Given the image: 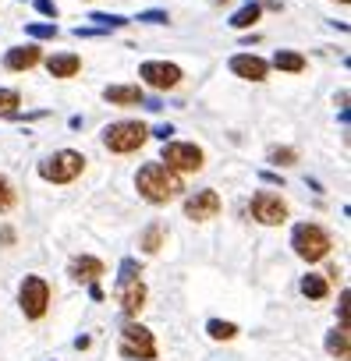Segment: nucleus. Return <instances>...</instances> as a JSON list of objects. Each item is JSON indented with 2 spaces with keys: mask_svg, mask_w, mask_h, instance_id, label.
Here are the masks:
<instances>
[{
  "mask_svg": "<svg viewBox=\"0 0 351 361\" xmlns=\"http://www.w3.org/2000/svg\"><path fill=\"white\" fill-rule=\"evenodd\" d=\"M135 188H138V195H142L145 202H153V206H167L170 199H178V195L185 192L182 173H174L167 163H145V166L138 170V177H135Z\"/></svg>",
  "mask_w": 351,
  "mask_h": 361,
  "instance_id": "nucleus-1",
  "label": "nucleus"
},
{
  "mask_svg": "<svg viewBox=\"0 0 351 361\" xmlns=\"http://www.w3.org/2000/svg\"><path fill=\"white\" fill-rule=\"evenodd\" d=\"M25 32H29L32 39H54V36H57V25H54V22H50V25L32 22V25H25Z\"/></svg>",
  "mask_w": 351,
  "mask_h": 361,
  "instance_id": "nucleus-25",
  "label": "nucleus"
},
{
  "mask_svg": "<svg viewBox=\"0 0 351 361\" xmlns=\"http://www.w3.org/2000/svg\"><path fill=\"white\" fill-rule=\"evenodd\" d=\"M340 4H347V0H340Z\"/></svg>",
  "mask_w": 351,
  "mask_h": 361,
  "instance_id": "nucleus-33",
  "label": "nucleus"
},
{
  "mask_svg": "<svg viewBox=\"0 0 351 361\" xmlns=\"http://www.w3.org/2000/svg\"><path fill=\"white\" fill-rule=\"evenodd\" d=\"M160 245H163V227H160V224H153V227L142 234V252H149V255H153V252H160Z\"/></svg>",
  "mask_w": 351,
  "mask_h": 361,
  "instance_id": "nucleus-22",
  "label": "nucleus"
},
{
  "mask_svg": "<svg viewBox=\"0 0 351 361\" xmlns=\"http://www.w3.org/2000/svg\"><path fill=\"white\" fill-rule=\"evenodd\" d=\"M47 71H50V78H75L82 71V57L78 54H54L47 61Z\"/></svg>",
  "mask_w": 351,
  "mask_h": 361,
  "instance_id": "nucleus-16",
  "label": "nucleus"
},
{
  "mask_svg": "<svg viewBox=\"0 0 351 361\" xmlns=\"http://www.w3.org/2000/svg\"><path fill=\"white\" fill-rule=\"evenodd\" d=\"M82 170H85V156L75 152V149H61V152H54L40 163V177L50 180V185H68V180H75Z\"/></svg>",
  "mask_w": 351,
  "mask_h": 361,
  "instance_id": "nucleus-3",
  "label": "nucleus"
},
{
  "mask_svg": "<svg viewBox=\"0 0 351 361\" xmlns=\"http://www.w3.org/2000/svg\"><path fill=\"white\" fill-rule=\"evenodd\" d=\"M93 22H100L103 29H124L128 25V18H121V15H93Z\"/></svg>",
  "mask_w": 351,
  "mask_h": 361,
  "instance_id": "nucleus-27",
  "label": "nucleus"
},
{
  "mask_svg": "<svg viewBox=\"0 0 351 361\" xmlns=\"http://www.w3.org/2000/svg\"><path fill=\"white\" fill-rule=\"evenodd\" d=\"M270 163L291 166V163H298V152H295V149H270Z\"/></svg>",
  "mask_w": 351,
  "mask_h": 361,
  "instance_id": "nucleus-26",
  "label": "nucleus"
},
{
  "mask_svg": "<svg viewBox=\"0 0 351 361\" xmlns=\"http://www.w3.org/2000/svg\"><path fill=\"white\" fill-rule=\"evenodd\" d=\"M68 276L78 280V283H96L103 276V262L93 259V255H75L71 266H68Z\"/></svg>",
  "mask_w": 351,
  "mask_h": 361,
  "instance_id": "nucleus-13",
  "label": "nucleus"
},
{
  "mask_svg": "<svg viewBox=\"0 0 351 361\" xmlns=\"http://www.w3.org/2000/svg\"><path fill=\"white\" fill-rule=\"evenodd\" d=\"M326 290H330V287H326V280H323V276H316V273H309V276L302 280V294H305L309 301H323V298H326Z\"/></svg>",
  "mask_w": 351,
  "mask_h": 361,
  "instance_id": "nucleus-19",
  "label": "nucleus"
},
{
  "mask_svg": "<svg viewBox=\"0 0 351 361\" xmlns=\"http://www.w3.org/2000/svg\"><path fill=\"white\" fill-rule=\"evenodd\" d=\"M231 71L238 78H245V82H263L266 71H270V64L263 57H256V54H234L231 57Z\"/></svg>",
  "mask_w": 351,
  "mask_h": 361,
  "instance_id": "nucleus-12",
  "label": "nucleus"
},
{
  "mask_svg": "<svg viewBox=\"0 0 351 361\" xmlns=\"http://www.w3.org/2000/svg\"><path fill=\"white\" fill-rule=\"evenodd\" d=\"M36 11L47 15V18H57V4H54V0H36Z\"/></svg>",
  "mask_w": 351,
  "mask_h": 361,
  "instance_id": "nucleus-30",
  "label": "nucleus"
},
{
  "mask_svg": "<svg viewBox=\"0 0 351 361\" xmlns=\"http://www.w3.org/2000/svg\"><path fill=\"white\" fill-rule=\"evenodd\" d=\"M252 216L263 224V227H277L287 220V202L273 192H256L252 195Z\"/></svg>",
  "mask_w": 351,
  "mask_h": 361,
  "instance_id": "nucleus-9",
  "label": "nucleus"
},
{
  "mask_svg": "<svg viewBox=\"0 0 351 361\" xmlns=\"http://www.w3.org/2000/svg\"><path fill=\"white\" fill-rule=\"evenodd\" d=\"M121 354H124V357L153 361V357H156V340H153V333H149L145 326H138V322H128V326L121 329Z\"/></svg>",
  "mask_w": 351,
  "mask_h": 361,
  "instance_id": "nucleus-7",
  "label": "nucleus"
},
{
  "mask_svg": "<svg viewBox=\"0 0 351 361\" xmlns=\"http://www.w3.org/2000/svg\"><path fill=\"white\" fill-rule=\"evenodd\" d=\"M18 305H22L25 319H43L47 305H50V283L43 276H25L18 287Z\"/></svg>",
  "mask_w": 351,
  "mask_h": 361,
  "instance_id": "nucleus-5",
  "label": "nucleus"
},
{
  "mask_svg": "<svg viewBox=\"0 0 351 361\" xmlns=\"http://www.w3.org/2000/svg\"><path fill=\"white\" fill-rule=\"evenodd\" d=\"M149 138V128L142 121H117L103 131V145L110 152H135L138 145H145Z\"/></svg>",
  "mask_w": 351,
  "mask_h": 361,
  "instance_id": "nucleus-4",
  "label": "nucleus"
},
{
  "mask_svg": "<svg viewBox=\"0 0 351 361\" xmlns=\"http://www.w3.org/2000/svg\"><path fill=\"white\" fill-rule=\"evenodd\" d=\"M206 329H210L213 340H234V336H238V326H234V322H220V319H213Z\"/></svg>",
  "mask_w": 351,
  "mask_h": 361,
  "instance_id": "nucleus-23",
  "label": "nucleus"
},
{
  "mask_svg": "<svg viewBox=\"0 0 351 361\" xmlns=\"http://www.w3.org/2000/svg\"><path fill=\"white\" fill-rule=\"evenodd\" d=\"M103 99L114 106H138L145 99V92H142V85H107Z\"/></svg>",
  "mask_w": 351,
  "mask_h": 361,
  "instance_id": "nucleus-15",
  "label": "nucleus"
},
{
  "mask_svg": "<svg viewBox=\"0 0 351 361\" xmlns=\"http://www.w3.org/2000/svg\"><path fill=\"white\" fill-rule=\"evenodd\" d=\"M203 159H206L203 149L192 142H167L160 163H167L174 173H196V170H203Z\"/></svg>",
  "mask_w": 351,
  "mask_h": 361,
  "instance_id": "nucleus-6",
  "label": "nucleus"
},
{
  "mask_svg": "<svg viewBox=\"0 0 351 361\" xmlns=\"http://www.w3.org/2000/svg\"><path fill=\"white\" fill-rule=\"evenodd\" d=\"M0 241H4V245H15V231L4 227V231H0Z\"/></svg>",
  "mask_w": 351,
  "mask_h": 361,
  "instance_id": "nucleus-32",
  "label": "nucleus"
},
{
  "mask_svg": "<svg viewBox=\"0 0 351 361\" xmlns=\"http://www.w3.org/2000/svg\"><path fill=\"white\" fill-rule=\"evenodd\" d=\"M15 106H22V96H18L15 89H0V114L11 117V114H15Z\"/></svg>",
  "mask_w": 351,
  "mask_h": 361,
  "instance_id": "nucleus-24",
  "label": "nucleus"
},
{
  "mask_svg": "<svg viewBox=\"0 0 351 361\" xmlns=\"http://www.w3.org/2000/svg\"><path fill=\"white\" fill-rule=\"evenodd\" d=\"M326 350H330L333 357H340V361L351 357V340H347V326H344V322H340V329H333V333L326 336Z\"/></svg>",
  "mask_w": 351,
  "mask_h": 361,
  "instance_id": "nucleus-18",
  "label": "nucleus"
},
{
  "mask_svg": "<svg viewBox=\"0 0 351 361\" xmlns=\"http://www.w3.org/2000/svg\"><path fill=\"white\" fill-rule=\"evenodd\" d=\"M224 209V202H220V195L213 192V188H203V192H196V195H189L185 199V216L189 220H213L217 213Z\"/></svg>",
  "mask_w": 351,
  "mask_h": 361,
  "instance_id": "nucleus-10",
  "label": "nucleus"
},
{
  "mask_svg": "<svg viewBox=\"0 0 351 361\" xmlns=\"http://www.w3.org/2000/svg\"><path fill=\"white\" fill-rule=\"evenodd\" d=\"M259 15H263V8H259V4H245V8L231 18V25H234V29H252V25L259 22Z\"/></svg>",
  "mask_w": 351,
  "mask_h": 361,
  "instance_id": "nucleus-20",
  "label": "nucleus"
},
{
  "mask_svg": "<svg viewBox=\"0 0 351 361\" xmlns=\"http://www.w3.org/2000/svg\"><path fill=\"white\" fill-rule=\"evenodd\" d=\"M138 78L156 89V92H167V89H178L182 85V68L178 64H167V61H145L138 68Z\"/></svg>",
  "mask_w": 351,
  "mask_h": 361,
  "instance_id": "nucleus-8",
  "label": "nucleus"
},
{
  "mask_svg": "<svg viewBox=\"0 0 351 361\" xmlns=\"http://www.w3.org/2000/svg\"><path fill=\"white\" fill-rule=\"evenodd\" d=\"M117 305L124 308V315H138L145 305V283L135 280H117Z\"/></svg>",
  "mask_w": 351,
  "mask_h": 361,
  "instance_id": "nucleus-11",
  "label": "nucleus"
},
{
  "mask_svg": "<svg viewBox=\"0 0 351 361\" xmlns=\"http://www.w3.org/2000/svg\"><path fill=\"white\" fill-rule=\"evenodd\" d=\"M153 135H156V138H163V142H167V138H170V135H174V128H170V124H160V128H156V131H153Z\"/></svg>",
  "mask_w": 351,
  "mask_h": 361,
  "instance_id": "nucleus-31",
  "label": "nucleus"
},
{
  "mask_svg": "<svg viewBox=\"0 0 351 361\" xmlns=\"http://www.w3.org/2000/svg\"><path fill=\"white\" fill-rule=\"evenodd\" d=\"M138 273H142V269H138L135 259H124V262H121V280H135Z\"/></svg>",
  "mask_w": 351,
  "mask_h": 361,
  "instance_id": "nucleus-28",
  "label": "nucleus"
},
{
  "mask_svg": "<svg viewBox=\"0 0 351 361\" xmlns=\"http://www.w3.org/2000/svg\"><path fill=\"white\" fill-rule=\"evenodd\" d=\"M291 248H295L298 259H305V262H319V259L330 255L333 241H330V234H326L319 224H298L295 234H291Z\"/></svg>",
  "mask_w": 351,
  "mask_h": 361,
  "instance_id": "nucleus-2",
  "label": "nucleus"
},
{
  "mask_svg": "<svg viewBox=\"0 0 351 361\" xmlns=\"http://www.w3.org/2000/svg\"><path fill=\"white\" fill-rule=\"evenodd\" d=\"M138 22H149V25H163L167 22V11H142Z\"/></svg>",
  "mask_w": 351,
  "mask_h": 361,
  "instance_id": "nucleus-29",
  "label": "nucleus"
},
{
  "mask_svg": "<svg viewBox=\"0 0 351 361\" xmlns=\"http://www.w3.org/2000/svg\"><path fill=\"white\" fill-rule=\"evenodd\" d=\"M43 61V54H40V47H11L8 50V57H4V64H8V71H29V68H36Z\"/></svg>",
  "mask_w": 351,
  "mask_h": 361,
  "instance_id": "nucleus-14",
  "label": "nucleus"
},
{
  "mask_svg": "<svg viewBox=\"0 0 351 361\" xmlns=\"http://www.w3.org/2000/svg\"><path fill=\"white\" fill-rule=\"evenodd\" d=\"M273 68L277 71H287V75H302L305 71V57L295 54V50H277L273 54Z\"/></svg>",
  "mask_w": 351,
  "mask_h": 361,
  "instance_id": "nucleus-17",
  "label": "nucleus"
},
{
  "mask_svg": "<svg viewBox=\"0 0 351 361\" xmlns=\"http://www.w3.org/2000/svg\"><path fill=\"white\" fill-rule=\"evenodd\" d=\"M18 206V192L11 188V180L8 177H0V213H8Z\"/></svg>",
  "mask_w": 351,
  "mask_h": 361,
  "instance_id": "nucleus-21",
  "label": "nucleus"
}]
</instances>
